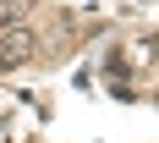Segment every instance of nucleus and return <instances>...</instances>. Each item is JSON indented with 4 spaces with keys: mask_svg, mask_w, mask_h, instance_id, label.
<instances>
[{
    "mask_svg": "<svg viewBox=\"0 0 159 143\" xmlns=\"http://www.w3.org/2000/svg\"><path fill=\"white\" fill-rule=\"evenodd\" d=\"M33 50H39V39H33V28H6L0 33V66L11 72V66H22V61H33Z\"/></svg>",
    "mask_w": 159,
    "mask_h": 143,
    "instance_id": "obj_1",
    "label": "nucleus"
},
{
    "mask_svg": "<svg viewBox=\"0 0 159 143\" xmlns=\"http://www.w3.org/2000/svg\"><path fill=\"white\" fill-rule=\"evenodd\" d=\"M0 6H22V0H0Z\"/></svg>",
    "mask_w": 159,
    "mask_h": 143,
    "instance_id": "obj_2",
    "label": "nucleus"
}]
</instances>
